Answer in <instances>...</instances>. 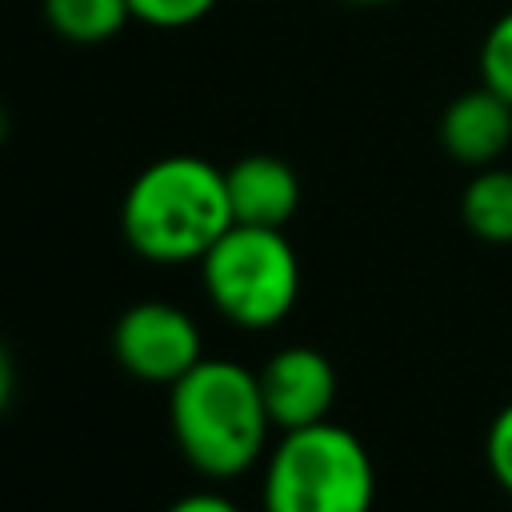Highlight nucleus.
<instances>
[{"label":"nucleus","mask_w":512,"mask_h":512,"mask_svg":"<svg viewBox=\"0 0 512 512\" xmlns=\"http://www.w3.org/2000/svg\"><path fill=\"white\" fill-rule=\"evenodd\" d=\"M120 228L152 264H188L232 228L224 172L200 156H164L124 192Z\"/></svg>","instance_id":"1"},{"label":"nucleus","mask_w":512,"mask_h":512,"mask_svg":"<svg viewBox=\"0 0 512 512\" xmlns=\"http://www.w3.org/2000/svg\"><path fill=\"white\" fill-rule=\"evenodd\" d=\"M168 420L180 456L216 480L248 472L272 428L256 372L208 356L168 384Z\"/></svg>","instance_id":"2"},{"label":"nucleus","mask_w":512,"mask_h":512,"mask_svg":"<svg viewBox=\"0 0 512 512\" xmlns=\"http://www.w3.org/2000/svg\"><path fill=\"white\" fill-rule=\"evenodd\" d=\"M260 500L264 512H372L376 468L356 432L320 420L280 436Z\"/></svg>","instance_id":"3"},{"label":"nucleus","mask_w":512,"mask_h":512,"mask_svg":"<svg viewBox=\"0 0 512 512\" xmlns=\"http://www.w3.org/2000/svg\"><path fill=\"white\" fill-rule=\"evenodd\" d=\"M204 292L240 328L280 324L300 296V260L284 228L232 224L200 260Z\"/></svg>","instance_id":"4"},{"label":"nucleus","mask_w":512,"mask_h":512,"mask_svg":"<svg viewBox=\"0 0 512 512\" xmlns=\"http://www.w3.org/2000/svg\"><path fill=\"white\" fill-rule=\"evenodd\" d=\"M112 356L124 372L148 384H176L200 352V328L196 320L164 300H144L120 312L112 328Z\"/></svg>","instance_id":"5"},{"label":"nucleus","mask_w":512,"mask_h":512,"mask_svg":"<svg viewBox=\"0 0 512 512\" xmlns=\"http://www.w3.org/2000/svg\"><path fill=\"white\" fill-rule=\"evenodd\" d=\"M256 380L268 420L280 432L320 424L336 404V368L320 348L308 344H288L276 356H268Z\"/></svg>","instance_id":"6"},{"label":"nucleus","mask_w":512,"mask_h":512,"mask_svg":"<svg viewBox=\"0 0 512 512\" xmlns=\"http://www.w3.org/2000/svg\"><path fill=\"white\" fill-rule=\"evenodd\" d=\"M440 144L464 168L496 164L512 144V104L484 84L460 92L440 116Z\"/></svg>","instance_id":"7"},{"label":"nucleus","mask_w":512,"mask_h":512,"mask_svg":"<svg viewBox=\"0 0 512 512\" xmlns=\"http://www.w3.org/2000/svg\"><path fill=\"white\" fill-rule=\"evenodd\" d=\"M228 204H232V224H256V228H284L300 204V180L288 160L252 152L240 156L228 172Z\"/></svg>","instance_id":"8"},{"label":"nucleus","mask_w":512,"mask_h":512,"mask_svg":"<svg viewBox=\"0 0 512 512\" xmlns=\"http://www.w3.org/2000/svg\"><path fill=\"white\" fill-rule=\"evenodd\" d=\"M460 220L484 244H512V168H476L460 196Z\"/></svg>","instance_id":"9"},{"label":"nucleus","mask_w":512,"mask_h":512,"mask_svg":"<svg viewBox=\"0 0 512 512\" xmlns=\"http://www.w3.org/2000/svg\"><path fill=\"white\" fill-rule=\"evenodd\" d=\"M44 16L56 36L72 44H100L132 16L128 0H44Z\"/></svg>","instance_id":"10"},{"label":"nucleus","mask_w":512,"mask_h":512,"mask_svg":"<svg viewBox=\"0 0 512 512\" xmlns=\"http://www.w3.org/2000/svg\"><path fill=\"white\" fill-rule=\"evenodd\" d=\"M480 84L512 104V8L492 20L480 44Z\"/></svg>","instance_id":"11"},{"label":"nucleus","mask_w":512,"mask_h":512,"mask_svg":"<svg viewBox=\"0 0 512 512\" xmlns=\"http://www.w3.org/2000/svg\"><path fill=\"white\" fill-rule=\"evenodd\" d=\"M132 16L152 28H184L216 8V0H128Z\"/></svg>","instance_id":"12"},{"label":"nucleus","mask_w":512,"mask_h":512,"mask_svg":"<svg viewBox=\"0 0 512 512\" xmlns=\"http://www.w3.org/2000/svg\"><path fill=\"white\" fill-rule=\"evenodd\" d=\"M484 460L492 480L512 496V400L492 416L488 436H484Z\"/></svg>","instance_id":"13"},{"label":"nucleus","mask_w":512,"mask_h":512,"mask_svg":"<svg viewBox=\"0 0 512 512\" xmlns=\"http://www.w3.org/2000/svg\"><path fill=\"white\" fill-rule=\"evenodd\" d=\"M164 512H240V508L220 492H188L176 504H168Z\"/></svg>","instance_id":"14"},{"label":"nucleus","mask_w":512,"mask_h":512,"mask_svg":"<svg viewBox=\"0 0 512 512\" xmlns=\"http://www.w3.org/2000/svg\"><path fill=\"white\" fill-rule=\"evenodd\" d=\"M12 388H16V368H12V352H8V344L0 340V412H4L8 400H12Z\"/></svg>","instance_id":"15"},{"label":"nucleus","mask_w":512,"mask_h":512,"mask_svg":"<svg viewBox=\"0 0 512 512\" xmlns=\"http://www.w3.org/2000/svg\"><path fill=\"white\" fill-rule=\"evenodd\" d=\"M348 4H392V0H348Z\"/></svg>","instance_id":"16"}]
</instances>
